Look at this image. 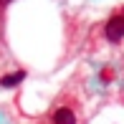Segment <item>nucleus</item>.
I'll return each instance as SVG.
<instances>
[{"label":"nucleus","instance_id":"obj_1","mask_svg":"<svg viewBox=\"0 0 124 124\" xmlns=\"http://www.w3.org/2000/svg\"><path fill=\"white\" fill-rule=\"evenodd\" d=\"M104 36H106V41H111V43H119L124 38V5H119V8L111 13V18L106 20Z\"/></svg>","mask_w":124,"mask_h":124},{"label":"nucleus","instance_id":"obj_2","mask_svg":"<svg viewBox=\"0 0 124 124\" xmlns=\"http://www.w3.org/2000/svg\"><path fill=\"white\" fill-rule=\"evenodd\" d=\"M48 124H78V114L76 106L71 101H63V104H56L53 111H51V122Z\"/></svg>","mask_w":124,"mask_h":124},{"label":"nucleus","instance_id":"obj_3","mask_svg":"<svg viewBox=\"0 0 124 124\" xmlns=\"http://www.w3.org/2000/svg\"><path fill=\"white\" fill-rule=\"evenodd\" d=\"M23 78H25V71H15V74H8V76H3V78H0V86H3V89L18 86Z\"/></svg>","mask_w":124,"mask_h":124},{"label":"nucleus","instance_id":"obj_4","mask_svg":"<svg viewBox=\"0 0 124 124\" xmlns=\"http://www.w3.org/2000/svg\"><path fill=\"white\" fill-rule=\"evenodd\" d=\"M99 78H101V81H111V78H114L111 66H104V69H101V74H99Z\"/></svg>","mask_w":124,"mask_h":124},{"label":"nucleus","instance_id":"obj_5","mask_svg":"<svg viewBox=\"0 0 124 124\" xmlns=\"http://www.w3.org/2000/svg\"><path fill=\"white\" fill-rule=\"evenodd\" d=\"M8 3H13V0H0V5H8Z\"/></svg>","mask_w":124,"mask_h":124}]
</instances>
